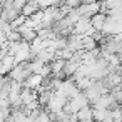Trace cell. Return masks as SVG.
Listing matches in <instances>:
<instances>
[{
	"label": "cell",
	"instance_id": "obj_1",
	"mask_svg": "<svg viewBox=\"0 0 122 122\" xmlns=\"http://www.w3.org/2000/svg\"><path fill=\"white\" fill-rule=\"evenodd\" d=\"M105 35H120L122 34V17L119 15H109L105 20V25L102 29Z\"/></svg>",
	"mask_w": 122,
	"mask_h": 122
},
{
	"label": "cell",
	"instance_id": "obj_2",
	"mask_svg": "<svg viewBox=\"0 0 122 122\" xmlns=\"http://www.w3.org/2000/svg\"><path fill=\"white\" fill-rule=\"evenodd\" d=\"M102 9V0H99V2H89V4H82L77 10L80 15L84 17H94L95 14H99Z\"/></svg>",
	"mask_w": 122,
	"mask_h": 122
},
{
	"label": "cell",
	"instance_id": "obj_3",
	"mask_svg": "<svg viewBox=\"0 0 122 122\" xmlns=\"http://www.w3.org/2000/svg\"><path fill=\"white\" fill-rule=\"evenodd\" d=\"M19 32H20V35H22V40H27V42H34L37 37H39V34H37V30L34 29V27H29V25H22V27H19L17 29Z\"/></svg>",
	"mask_w": 122,
	"mask_h": 122
},
{
	"label": "cell",
	"instance_id": "obj_4",
	"mask_svg": "<svg viewBox=\"0 0 122 122\" xmlns=\"http://www.w3.org/2000/svg\"><path fill=\"white\" fill-rule=\"evenodd\" d=\"M77 117L80 122H94V107L89 104L85 107H82L79 112H77Z\"/></svg>",
	"mask_w": 122,
	"mask_h": 122
},
{
	"label": "cell",
	"instance_id": "obj_5",
	"mask_svg": "<svg viewBox=\"0 0 122 122\" xmlns=\"http://www.w3.org/2000/svg\"><path fill=\"white\" fill-rule=\"evenodd\" d=\"M107 14H104V12H99V14H95L94 17H92V27L95 29V30H102L104 29V25H105V20H107Z\"/></svg>",
	"mask_w": 122,
	"mask_h": 122
},
{
	"label": "cell",
	"instance_id": "obj_6",
	"mask_svg": "<svg viewBox=\"0 0 122 122\" xmlns=\"http://www.w3.org/2000/svg\"><path fill=\"white\" fill-rule=\"evenodd\" d=\"M7 39H9L10 42H14V40H22V35H20V32H19L17 29H14V30H10V32L7 34Z\"/></svg>",
	"mask_w": 122,
	"mask_h": 122
},
{
	"label": "cell",
	"instance_id": "obj_7",
	"mask_svg": "<svg viewBox=\"0 0 122 122\" xmlns=\"http://www.w3.org/2000/svg\"><path fill=\"white\" fill-rule=\"evenodd\" d=\"M64 4L70 9H79L82 5V0H64Z\"/></svg>",
	"mask_w": 122,
	"mask_h": 122
},
{
	"label": "cell",
	"instance_id": "obj_8",
	"mask_svg": "<svg viewBox=\"0 0 122 122\" xmlns=\"http://www.w3.org/2000/svg\"><path fill=\"white\" fill-rule=\"evenodd\" d=\"M120 109H122V102H120Z\"/></svg>",
	"mask_w": 122,
	"mask_h": 122
}]
</instances>
